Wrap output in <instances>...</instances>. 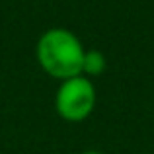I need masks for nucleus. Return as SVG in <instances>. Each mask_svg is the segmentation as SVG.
<instances>
[{
  "label": "nucleus",
  "mask_w": 154,
  "mask_h": 154,
  "mask_svg": "<svg viewBox=\"0 0 154 154\" xmlns=\"http://www.w3.org/2000/svg\"><path fill=\"white\" fill-rule=\"evenodd\" d=\"M82 41L64 27H51L43 31L35 45V57L43 70L53 78L68 80L82 74L84 60Z\"/></svg>",
  "instance_id": "obj_1"
},
{
  "label": "nucleus",
  "mask_w": 154,
  "mask_h": 154,
  "mask_svg": "<svg viewBox=\"0 0 154 154\" xmlns=\"http://www.w3.org/2000/svg\"><path fill=\"white\" fill-rule=\"evenodd\" d=\"M96 107V88L90 78L74 76L63 80L55 96V109L64 121L78 123L92 115Z\"/></svg>",
  "instance_id": "obj_2"
},
{
  "label": "nucleus",
  "mask_w": 154,
  "mask_h": 154,
  "mask_svg": "<svg viewBox=\"0 0 154 154\" xmlns=\"http://www.w3.org/2000/svg\"><path fill=\"white\" fill-rule=\"evenodd\" d=\"M107 68V60L105 55L98 49H90L84 53V60H82V76L90 78V76H100L105 72Z\"/></svg>",
  "instance_id": "obj_3"
},
{
  "label": "nucleus",
  "mask_w": 154,
  "mask_h": 154,
  "mask_svg": "<svg viewBox=\"0 0 154 154\" xmlns=\"http://www.w3.org/2000/svg\"><path fill=\"white\" fill-rule=\"evenodd\" d=\"M82 154H103V152H100V150H86V152H82Z\"/></svg>",
  "instance_id": "obj_4"
}]
</instances>
